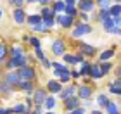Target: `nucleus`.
Returning <instances> with one entry per match:
<instances>
[{
    "label": "nucleus",
    "mask_w": 121,
    "mask_h": 114,
    "mask_svg": "<svg viewBox=\"0 0 121 114\" xmlns=\"http://www.w3.org/2000/svg\"><path fill=\"white\" fill-rule=\"evenodd\" d=\"M71 97H74V86H68V88L60 90V99L62 100H68Z\"/></svg>",
    "instance_id": "obj_13"
},
{
    "label": "nucleus",
    "mask_w": 121,
    "mask_h": 114,
    "mask_svg": "<svg viewBox=\"0 0 121 114\" xmlns=\"http://www.w3.org/2000/svg\"><path fill=\"white\" fill-rule=\"evenodd\" d=\"M35 55H36V59H40V61H42V59H45V57H43V52L40 50V48H36V52H35Z\"/></svg>",
    "instance_id": "obj_42"
},
{
    "label": "nucleus",
    "mask_w": 121,
    "mask_h": 114,
    "mask_svg": "<svg viewBox=\"0 0 121 114\" xmlns=\"http://www.w3.org/2000/svg\"><path fill=\"white\" fill-rule=\"evenodd\" d=\"M78 97H80V99L88 100L92 97V88H90V86H81V88L78 90Z\"/></svg>",
    "instance_id": "obj_15"
},
{
    "label": "nucleus",
    "mask_w": 121,
    "mask_h": 114,
    "mask_svg": "<svg viewBox=\"0 0 121 114\" xmlns=\"http://www.w3.org/2000/svg\"><path fill=\"white\" fill-rule=\"evenodd\" d=\"M26 21H28V24L33 28V26H36V24H40V23H42V16L33 14V16H28V17H26Z\"/></svg>",
    "instance_id": "obj_18"
},
{
    "label": "nucleus",
    "mask_w": 121,
    "mask_h": 114,
    "mask_svg": "<svg viewBox=\"0 0 121 114\" xmlns=\"http://www.w3.org/2000/svg\"><path fill=\"white\" fill-rule=\"evenodd\" d=\"M68 16H71V17H76V14H78V9L74 7V5H66V10H64Z\"/></svg>",
    "instance_id": "obj_24"
},
{
    "label": "nucleus",
    "mask_w": 121,
    "mask_h": 114,
    "mask_svg": "<svg viewBox=\"0 0 121 114\" xmlns=\"http://www.w3.org/2000/svg\"><path fill=\"white\" fill-rule=\"evenodd\" d=\"M30 43L35 48H40V40H38V38H30Z\"/></svg>",
    "instance_id": "obj_40"
},
{
    "label": "nucleus",
    "mask_w": 121,
    "mask_h": 114,
    "mask_svg": "<svg viewBox=\"0 0 121 114\" xmlns=\"http://www.w3.org/2000/svg\"><path fill=\"white\" fill-rule=\"evenodd\" d=\"M102 26H104V30L111 31V30L114 28V21H112V17H109V19H106V21H102Z\"/></svg>",
    "instance_id": "obj_29"
},
{
    "label": "nucleus",
    "mask_w": 121,
    "mask_h": 114,
    "mask_svg": "<svg viewBox=\"0 0 121 114\" xmlns=\"http://www.w3.org/2000/svg\"><path fill=\"white\" fill-rule=\"evenodd\" d=\"M97 104H99V106H102V107H106V106L109 104L107 97H106V95H99V97H97Z\"/></svg>",
    "instance_id": "obj_33"
},
{
    "label": "nucleus",
    "mask_w": 121,
    "mask_h": 114,
    "mask_svg": "<svg viewBox=\"0 0 121 114\" xmlns=\"http://www.w3.org/2000/svg\"><path fill=\"white\" fill-rule=\"evenodd\" d=\"M14 21H16L17 24H23L24 21H26V14H24L23 9H16V10H14Z\"/></svg>",
    "instance_id": "obj_14"
},
{
    "label": "nucleus",
    "mask_w": 121,
    "mask_h": 114,
    "mask_svg": "<svg viewBox=\"0 0 121 114\" xmlns=\"http://www.w3.org/2000/svg\"><path fill=\"white\" fill-rule=\"evenodd\" d=\"M42 64H43V68H50L52 66L50 61H47V59H42Z\"/></svg>",
    "instance_id": "obj_46"
},
{
    "label": "nucleus",
    "mask_w": 121,
    "mask_h": 114,
    "mask_svg": "<svg viewBox=\"0 0 121 114\" xmlns=\"http://www.w3.org/2000/svg\"><path fill=\"white\" fill-rule=\"evenodd\" d=\"M10 112H14V111L12 109H4V107L0 109V114H10Z\"/></svg>",
    "instance_id": "obj_47"
},
{
    "label": "nucleus",
    "mask_w": 121,
    "mask_h": 114,
    "mask_svg": "<svg viewBox=\"0 0 121 114\" xmlns=\"http://www.w3.org/2000/svg\"><path fill=\"white\" fill-rule=\"evenodd\" d=\"M92 114H102V112H100V111H93Z\"/></svg>",
    "instance_id": "obj_52"
},
{
    "label": "nucleus",
    "mask_w": 121,
    "mask_h": 114,
    "mask_svg": "<svg viewBox=\"0 0 121 114\" xmlns=\"http://www.w3.org/2000/svg\"><path fill=\"white\" fill-rule=\"evenodd\" d=\"M109 17H111L109 9H102L100 12H99V21H100V23H102V21H106V19H109Z\"/></svg>",
    "instance_id": "obj_28"
},
{
    "label": "nucleus",
    "mask_w": 121,
    "mask_h": 114,
    "mask_svg": "<svg viewBox=\"0 0 121 114\" xmlns=\"http://www.w3.org/2000/svg\"><path fill=\"white\" fill-rule=\"evenodd\" d=\"M112 69V66H111V62H102V66H100V71H102V76L104 74H107L109 71Z\"/></svg>",
    "instance_id": "obj_32"
},
{
    "label": "nucleus",
    "mask_w": 121,
    "mask_h": 114,
    "mask_svg": "<svg viewBox=\"0 0 121 114\" xmlns=\"http://www.w3.org/2000/svg\"><path fill=\"white\" fill-rule=\"evenodd\" d=\"M90 71H92V64L90 62H83V66H81V69H80V74L86 76V74H90Z\"/></svg>",
    "instance_id": "obj_25"
},
{
    "label": "nucleus",
    "mask_w": 121,
    "mask_h": 114,
    "mask_svg": "<svg viewBox=\"0 0 121 114\" xmlns=\"http://www.w3.org/2000/svg\"><path fill=\"white\" fill-rule=\"evenodd\" d=\"M52 66H54V69H56L54 73H56V76H57V78H59L60 74H66V73H69V69L66 68L64 64H60V62H54Z\"/></svg>",
    "instance_id": "obj_12"
},
{
    "label": "nucleus",
    "mask_w": 121,
    "mask_h": 114,
    "mask_svg": "<svg viewBox=\"0 0 121 114\" xmlns=\"http://www.w3.org/2000/svg\"><path fill=\"white\" fill-rule=\"evenodd\" d=\"M99 5H100V9H109L111 7V0H97Z\"/></svg>",
    "instance_id": "obj_36"
},
{
    "label": "nucleus",
    "mask_w": 121,
    "mask_h": 114,
    "mask_svg": "<svg viewBox=\"0 0 121 114\" xmlns=\"http://www.w3.org/2000/svg\"><path fill=\"white\" fill-rule=\"evenodd\" d=\"M69 114H73V112H69Z\"/></svg>",
    "instance_id": "obj_58"
},
{
    "label": "nucleus",
    "mask_w": 121,
    "mask_h": 114,
    "mask_svg": "<svg viewBox=\"0 0 121 114\" xmlns=\"http://www.w3.org/2000/svg\"><path fill=\"white\" fill-rule=\"evenodd\" d=\"M5 81L10 85V86H14V85H19L21 83V78H19V74L17 71H10L7 76H5Z\"/></svg>",
    "instance_id": "obj_8"
},
{
    "label": "nucleus",
    "mask_w": 121,
    "mask_h": 114,
    "mask_svg": "<svg viewBox=\"0 0 121 114\" xmlns=\"http://www.w3.org/2000/svg\"><path fill=\"white\" fill-rule=\"evenodd\" d=\"M90 76H92L93 80H99V78H102V71H100V66H92Z\"/></svg>",
    "instance_id": "obj_19"
},
{
    "label": "nucleus",
    "mask_w": 121,
    "mask_h": 114,
    "mask_svg": "<svg viewBox=\"0 0 121 114\" xmlns=\"http://www.w3.org/2000/svg\"><path fill=\"white\" fill-rule=\"evenodd\" d=\"M21 54H24V52H23V48L16 45V47L12 48V55H21Z\"/></svg>",
    "instance_id": "obj_41"
},
{
    "label": "nucleus",
    "mask_w": 121,
    "mask_h": 114,
    "mask_svg": "<svg viewBox=\"0 0 121 114\" xmlns=\"http://www.w3.org/2000/svg\"><path fill=\"white\" fill-rule=\"evenodd\" d=\"M47 114H54V112H47Z\"/></svg>",
    "instance_id": "obj_57"
},
{
    "label": "nucleus",
    "mask_w": 121,
    "mask_h": 114,
    "mask_svg": "<svg viewBox=\"0 0 121 114\" xmlns=\"http://www.w3.org/2000/svg\"><path fill=\"white\" fill-rule=\"evenodd\" d=\"M109 14H111V17H121V5L119 4H114L109 7Z\"/></svg>",
    "instance_id": "obj_17"
},
{
    "label": "nucleus",
    "mask_w": 121,
    "mask_h": 114,
    "mask_svg": "<svg viewBox=\"0 0 121 114\" xmlns=\"http://www.w3.org/2000/svg\"><path fill=\"white\" fill-rule=\"evenodd\" d=\"M24 2H30V4H33V2H36V0H24Z\"/></svg>",
    "instance_id": "obj_53"
},
{
    "label": "nucleus",
    "mask_w": 121,
    "mask_h": 114,
    "mask_svg": "<svg viewBox=\"0 0 121 114\" xmlns=\"http://www.w3.org/2000/svg\"><path fill=\"white\" fill-rule=\"evenodd\" d=\"M2 92H10V85L7 83V81H5V83L2 85Z\"/></svg>",
    "instance_id": "obj_44"
},
{
    "label": "nucleus",
    "mask_w": 121,
    "mask_h": 114,
    "mask_svg": "<svg viewBox=\"0 0 121 114\" xmlns=\"http://www.w3.org/2000/svg\"><path fill=\"white\" fill-rule=\"evenodd\" d=\"M9 4L16 5V9H21V5L24 4V0H9Z\"/></svg>",
    "instance_id": "obj_38"
},
{
    "label": "nucleus",
    "mask_w": 121,
    "mask_h": 114,
    "mask_svg": "<svg viewBox=\"0 0 121 114\" xmlns=\"http://www.w3.org/2000/svg\"><path fill=\"white\" fill-rule=\"evenodd\" d=\"M0 19H2V9H0Z\"/></svg>",
    "instance_id": "obj_56"
},
{
    "label": "nucleus",
    "mask_w": 121,
    "mask_h": 114,
    "mask_svg": "<svg viewBox=\"0 0 121 114\" xmlns=\"http://www.w3.org/2000/svg\"><path fill=\"white\" fill-rule=\"evenodd\" d=\"M31 30H35V31H40V33H45V31H48L47 28H45V24H43V21H42V23L40 24H36V26H33V28Z\"/></svg>",
    "instance_id": "obj_35"
},
{
    "label": "nucleus",
    "mask_w": 121,
    "mask_h": 114,
    "mask_svg": "<svg viewBox=\"0 0 121 114\" xmlns=\"http://www.w3.org/2000/svg\"><path fill=\"white\" fill-rule=\"evenodd\" d=\"M19 86H21V88H23L24 92H28V93H31V92H33V85H31V81H21Z\"/></svg>",
    "instance_id": "obj_27"
},
{
    "label": "nucleus",
    "mask_w": 121,
    "mask_h": 114,
    "mask_svg": "<svg viewBox=\"0 0 121 114\" xmlns=\"http://www.w3.org/2000/svg\"><path fill=\"white\" fill-rule=\"evenodd\" d=\"M69 78H71V74H69V73H66V74H60V76H59L60 83H68V81H69Z\"/></svg>",
    "instance_id": "obj_37"
},
{
    "label": "nucleus",
    "mask_w": 121,
    "mask_h": 114,
    "mask_svg": "<svg viewBox=\"0 0 121 114\" xmlns=\"http://www.w3.org/2000/svg\"><path fill=\"white\" fill-rule=\"evenodd\" d=\"M109 92H111V93H116V95H121V88H118V86H114V85L109 86Z\"/></svg>",
    "instance_id": "obj_39"
},
{
    "label": "nucleus",
    "mask_w": 121,
    "mask_h": 114,
    "mask_svg": "<svg viewBox=\"0 0 121 114\" xmlns=\"http://www.w3.org/2000/svg\"><path fill=\"white\" fill-rule=\"evenodd\" d=\"M114 86H118V88H121V78H116V81L112 83Z\"/></svg>",
    "instance_id": "obj_48"
},
{
    "label": "nucleus",
    "mask_w": 121,
    "mask_h": 114,
    "mask_svg": "<svg viewBox=\"0 0 121 114\" xmlns=\"http://www.w3.org/2000/svg\"><path fill=\"white\" fill-rule=\"evenodd\" d=\"M12 111L17 112V114H30V107H28V106H23V104H17Z\"/></svg>",
    "instance_id": "obj_21"
},
{
    "label": "nucleus",
    "mask_w": 121,
    "mask_h": 114,
    "mask_svg": "<svg viewBox=\"0 0 121 114\" xmlns=\"http://www.w3.org/2000/svg\"><path fill=\"white\" fill-rule=\"evenodd\" d=\"M71 76H73V78H78V76H80V71H71Z\"/></svg>",
    "instance_id": "obj_50"
},
{
    "label": "nucleus",
    "mask_w": 121,
    "mask_h": 114,
    "mask_svg": "<svg viewBox=\"0 0 121 114\" xmlns=\"http://www.w3.org/2000/svg\"><path fill=\"white\" fill-rule=\"evenodd\" d=\"M47 99V92L45 90H36L35 93H33V102H35L36 106H42L43 102Z\"/></svg>",
    "instance_id": "obj_6"
},
{
    "label": "nucleus",
    "mask_w": 121,
    "mask_h": 114,
    "mask_svg": "<svg viewBox=\"0 0 121 114\" xmlns=\"http://www.w3.org/2000/svg\"><path fill=\"white\" fill-rule=\"evenodd\" d=\"M112 55H114V50L111 48V50H106V52H102L99 59H100V62H109V59H111Z\"/></svg>",
    "instance_id": "obj_20"
},
{
    "label": "nucleus",
    "mask_w": 121,
    "mask_h": 114,
    "mask_svg": "<svg viewBox=\"0 0 121 114\" xmlns=\"http://www.w3.org/2000/svg\"><path fill=\"white\" fill-rule=\"evenodd\" d=\"M90 31H92V26L88 23H81L73 30V38H80V36H83L86 33H90Z\"/></svg>",
    "instance_id": "obj_2"
},
{
    "label": "nucleus",
    "mask_w": 121,
    "mask_h": 114,
    "mask_svg": "<svg viewBox=\"0 0 121 114\" xmlns=\"http://www.w3.org/2000/svg\"><path fill=\"white\" fill-rule=\"evenodd\" d=\"M54 12L56 14H62L64 10H66V2L64 0H57V2H54Z\"/></svg>",
    "instance_id": "obj_16"
},
{
    "label": "nucleus",
    "mask_w": 121,
    "mask_h": 114,
    "mask_svg": "<svg viewBox=\"0 0 121 114\" xmlns=\"http://www.w3.org/2000/svg\"><path fill=\"white\" fill-rule=\"evenodd\" d=\"M36 2H38V4H42V5H47V4H50L52 0H36Z\"/></svg>",
    "instance_id": "obj_49"
},
{
    "label": "nucleus",
    "mask_w": 121,
    "mask_h": 114,
    "mask_svg": "<svg viewBox=\"0 0 121 114\" xmlns=\"http://www.w3.org/2000/svg\"><path fill=\"white\" fill-rule=\"evenodd\" d=\"M116 76H118V78H121V68H119L118 71H116Z\"/></svg>",
    "instance_id": "obj_51"
},
{
    "label": "nucleus",
    "mask_w": 121,
    "mask_h": 114,
    "mask_svg": "<svg viewBox=\"0 0 121 114\" xmlns=\"http://www.w3.org/2000/svg\"><path fill=\"white\" fill-rule=\"evenodd\" d=\"M106 111H107V114H119V107L114 104V102H109L106 106Z\"/></svg>",
    "instance_id": "obj_22"
},
{
    "label": "nucleus",
    "mask_w": 121,
    "mask_h": 114,
    "mask_svg": "<svg viewBox=\"0 0 121 114\" xmlns=\"http://www.w3.org/2000/svg\"><path fill=\"white\" fill-rule=\"evenodd\" d=\"M71 112H73V114H85V111L81 109V107H76V109H74V111H71Z\"/></svg>",
    "instance_id": "obj_45"
},
{
    "label": "nucleus",
    "mask_w": 121,
    "mask_h": 114,
    "mask_svg": "<svg viewBox=\"0 0 121 114\" xmlns=\"http://www.w3.org/2000/svg\"><path fill=\"white\" fill-rule=\"evenodd\" d=\"M33 114H40V109H36L35 112H33Z\"/></svg>",
    "instance_id": "obj_54"
},
{
    "label": "nucleus",
    "mask_w": 121,
    "mask_h": 114,
    "mask_svg": "<svg viewBox=\"0 0 121 114\" xmlns=\"http://www.w3.org/2000/svg\"><path fill=\"white\" fill-rule=\"evenodd\" d=\"M5 57H7V47L5 43H0V62H4Z\"/></svg>",
    "instance_id": "obj_31"
},
{
    "label": "nucleus",
    "mask_w": 121,
    "mask_h": 114,
    "mask_svg": "<svg viewBox=\"0 0 121 114\" xmlns=\"http://www.w3.org/2000/svg\"><path fill=\"white\" fill-rule=\"evenodd\" d=\"M43 106H45L47 109H54V106H56V99H54V97H47L45 102H43Z\"/></svg>",
    "instance_id": "obj_30"
},
{
    "label": "nucleus",
    "mask_w": 121,
    "mask_h": 114,
    "mask_svg": "<svg viewBox=\"0 0 121 114\" xmlns=\"http://www.w3.org/2000/svg\"><path fill=\"white\" fill-rule=\"evenodd\" d=\"M47 88L52 92V93H60V90H62V85H60V81L57 80H50L47 83Z\"/></svg>",
    "instance_id": "obj_10"
},
{
    "label": "nucleus",
    "mask_w": 121,
    "mask_h": 114,
    "mask_svg": "<svg viewBox=\"0 0 121 114\" xmlns=\"http://www.w3.org/2000/svg\"><path fill=\"white\" fill-rule=\"evenodd\" d=\"M64 61L68 64H78V62H83V55H73V54H64Z\"/></svg>",
    "instance_id": "obj_11"
},
{
    "label": "nucleus",
    "mask_w": 121,
    "mask_h": 114,
    "mask_svg": "<svg viewBox=\"0 0 121 114\" xmlns=\"http://www.w3.org/2000/svg\"><path fill=\"white\" fill-rule=\"evenodd\" d=\"M54 16H56V12H54L52 7H43V10H42V17H54Z\"/></svg>",
    "instance_id": "obj_26"
},
{
    "label": "nucleus",
    "mask_w": 121,
    "mask_h": 114,
    "mask_svg": "<svg viewBox=\"0 0 121 114\" xmlns=\"http://www.w3.org/2000/svg\"><path fill=\"white\" fill-rule=\"evenodd\" d=\"M73 19H74V17H71V16H68V14H57V16H56V23L60 24L62 28H71Z\"/></svg>",
    "instance_id": "obj_4"
},
{
    "label": "nucleus",
    "mask_w": 121,
    "mask_h": 114,
    "mask_svg": "<svg viewBox=\"0 0 121 114\" xmlns=\"http://www.w3.org/2000/svg\"><path fill=\"white\" fill-rule=\"evenodd\" d=\"M42 21H43V24H45L47 30H50L54 26V17H42Z\"/></svg>",
    "instance_id": "obj_34"
},
{
    "label": "nucleus",
    "mask_w": 121,
    "mask_h": 114,
    "mask_svg": "<svg viewBox=\"0 0 121 114\" xmlns=\"http://www.w3.org/2000/svg\"><path fill=\"white\" fill-rule=\"evenodd\" d=\"M7 66L12 69V68H24L26 66V57H24V54H21V55H12L10 57V61L7 62Z\"/></svg>",
    "instance_id": "obj_1"
},
{
    "label": "nucleus",
    "mask_w": 121,
    "mask_h": 114,
    "mask_svg": "<svg viewBox=\"0 0 121 114\" xmlns=\"http://www.w3.org/2000/svg\"><path fill=\"white\" fill-rule=\"evenodd\" d=\"M78 9L81 10V12L88 14V12L93 10V2H92V0H80V2H78Z\"/></svg>",
    "instance_id": "obj_7"
},
{
    "label": "nucleus",
    "mask_w": 121,
    "mask_h": 114,
    "mask_svg": "<svg viewBox=\"0 0 121 114\" xmlns=\"http://www.w3.org/2000/svg\"><path fill=\"white\" fill-rule=\"evenodd\" d=\"M17 74H19L21 81H31L33 78H35V71H33L31 68H28V66L19 68V69H17Z\"/></svg>",
    "instance_id": "obj_3"
},
{
    "label": "nucleus",
    "mask_w": 121,
    "mask_h": 114,
    "mask_svg": "<svg viewBox=\"0 0 121 114\" xmlns=\"http://www.w3.org/2000/svg\"><path fill=\"white\" fill-rule=\"evenodd\" d=\"M64 106H66V109H68V111H74L76 107L80 106V97H71V99L64 100Z\"/></svg>",
    "instance_id": "obj_9"
},
{
    "label": "nucleus",
    "mask_w": 121,
    "mask_h": 114,
    "mask_svg": "<svg viewBox=\"0 0 121 114\" xmlns=\"http://www.w3.org/2000/svg\"><path fill=\"white\" fill-rule=\"evenodd\" d=\"M111 2H116V4H118V2H121V0H111Z\"/></svg>",
    "instance_id": "obj_55"
},
{
    "label": "nucleus",
    "mask_w": 121,
    "mask_h": 114,
    "mask_svg": "<svg viewBox=\"0 0 121 114\" xmlns=\"http://www.w3.org/2000/svg\"><path fill=\"white\" fill-rule=\"evenodd\" d=\"M81 52L83 54H88V55H93V54H95V48H93L92 45H86V43H81Z\"/></svg>",
    "instance_id": "obj_23"
},
{
    "label": "nucleus",
    "mask_w": 121,
    "mask_h": 114,
    "mask_svg": "<svg viewBox=\"0 0 121 114\" xmlns=\"http://www.w3.org/2000/svg\"><path fill=\"white\" fill-rule=\"evenodd\" d=\"M52 52L56 54V55H64V52H66L64 42L62 40H56V42L52 43Z\"/></svg>",
    "instance_id": "obj_5"
},
{
    "label": "nucleus",
    "mask_w": 121,
    "mask_h": 114,
    "mask_svg": "<svg viewBox=\"0 0 121 114\" xmlns=\"http://www.w3.org/2000/svg\"><path fill=\"white\" fill-rule=\"evenodd\" d=\"M109 33H114V35H121V28H118V26H114V28L109 31Z\"/></svg>",
    "instance_id": "obj_43"
}]
</instances>
